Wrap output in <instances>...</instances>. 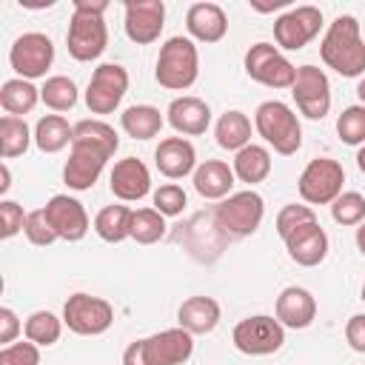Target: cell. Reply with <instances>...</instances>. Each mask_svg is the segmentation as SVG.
Here are the masks:
<instances>
[{
    "instance_id": "6da1fadb",
    "label": "cell",
    "mask_w": 365,
    "mask_h": 365,
    "mask_svg": "<svg viewBox=\"0 0 365 365\" xmlns=\"http://www.w3.org/2000/svg\"><path fill=\"white\" fill-rule=\"evenodd\" d=\"M319 57L328 68H334L342 77L365 74V40H362V29H359L356 17L339 14L328 26V31L319 43Z\"/></svg>"
},
{
    "instance_id": "7a4b0ae2",
    "label": "cell",
    "mask_w": 365,
    "mask_h": 365,
    "mask_svg": "<svg viewBox=\"0 0 365 365\" xmlns=\"http://www.w3.org/2000/svg\"><path fill=\"white\" fill-rule=\"evenodd\" d=\"M106 9H108L106 0H74L71 23L66 31V46L74 60L88 63L106 51L108 46V29L103 20Z\"/></svg>"
},
{
    "instance_id": "3957f363",
    "label": "cell",
    "mask_w": 365,
    "mask_h": 365,
    "mask_svg": "<svg viewBox=\"0 0 365 365\" xmlns=\"http://www.w3.org/2000/svg\"><path fill=\"white\" fill-rule=\"evenodd\" d=\"M191 354L194 334L185 328H165L145 339H134L123 354V365H182Z\"/></svg>"
},
{
    "instance_id": "277c9868",
    "label": "cell",
    "mask_w": 365,
    "mask_h": 365,
    "mask_svg": "<svg viewBox=\"0 0 365 365\" xmlns=\"http://www.w3.org/2000/svg\"><path fill=\"white\" fill-rule=\"evenodd\" d=\"M254 128L257 134L282 157H291L302 145V125L297 114L279 103V100H265L254 111Z\"/></svg>"
},
{
    "instance_id": "5b68a950",
    "label": "cell",
    "mask_w": 365,
    "mask_h": 365,
    "mask_svg": "<svg viewBox=\"0 0 365 365\" xmlns=\"http://www.w3.org/2000/svg\"><path fill=\"white\" fill-rule=\"evenodd\" d=\"M200 74V54L197 46L188 37H168L160 46V57H157V83L163 88L171 91H185L197 83Z\"/></svg>"
},
{
    "instance_id": "8992f818",
    "label": "cell",
    "mask_w": 365,
    "mask_h": 365,
    "mask_svg": "<svg viewBox=\"0 0 365 365\" xmlns=\"http://www.w3.org/2000/svg\"><path fill=\"white\" fill-rule=\"evenodd\" d=\"M265 217V200L257 191H237L228 194L225 200H220V205L214 208V222L220 231L231 234V237H248L259 228Z\"/></svg>"
},
{
    "instance_id": "52a82bcc",
    "label": "cell",
    "mask_w": 365,
    "mask_h": 365,
    "mask_svg": "<svg viewBox=\"0 0 365 365\" xmlns=\"http://www.w3.org/2000/svg\"><path fill=\"white\" fill-rule=\"evenodd\" d=\"M231 339H234V348L245 356H268V354L282 348L285 325L277 317H268V314L245 317L234 325Z\"/></svg>"
},
{
    "instance_id": "ba28073f",
    "label": "cell",
    "mask_w": 365,
    "mask_h": 365,
    "mask_svg": "<svg viewBox=\"0 0 365 365\" xmlns=\"http://www.w3.org/2000/svg\"><path fill=\"white\" fill-rule=\"evenodd\" d=\"M342 182H345L342 165L331 157H317L302 168L297 188L308 205H331L342 194Z\"/></svg>"
},
{
    "instance_id": "9c48e42d",
    "label": "cell",
    "mask_w": 365,
    "mask_h": 365,
    "mask_svg": "<svg viewBox=\"0 0 365 365\" xmlns=\"http://www.w3.org/2000/svg\"><path fill=\"white\" fill-rule=\"evenodd\" d=\"M63 322L68 325V331H74L80 336H100V334H106L111 328L114 308L103 297L71 294L66 299V305H63Z\"/></svg>"
},
{
    "instance_id": "30bf717a",
    "label": "cell",
    "mask_w": 365,
    "mask_h": 365,
    "mask_svg": "<svg viewBox=\"0 0 365 365\" xmlns=\"http://www.w3.org/2000/svg\"><path fill=\"white\" fill-rule=\"evenodd\" d=\"M245 74L268 88H291L297 80L294 63L271 43H254L245 51Z\"/></svg>"
},
{
    "instance_id": "8fae6325",
    "label": "cell",
    "mask_w": 365,
    "mask_h": 365,
    "mask_svg": "<svg viewBox=\"0 0 365 365\" xmlns=\"http://www.w3.org/2000/svg\"><path fill=\"white\" fill-rule=\"evenodd\" d=\"M9 63L23 80L46 77V71L54 63V43L40 31H26L11 43Z\"/></svg>"
},
{
    "instance_id": "7c38bea8",
    "label": "cell",
    "mask_w": 365,
    "mask_h": 365,
    "mask_svg": "<svg viewBox=\"0 0 365 365\" xmlns=\"http://www.w3.org/2000/svg\"><path fill=\"white\" fill-rule=\"evenodd\" d=\"M128 91V71L117 63H103L94 68L88 88H86V106L91 114H111Z\"/></svg>"
},
{
    "instance_id": "4fadbf2b",
    "label": "cell",
    "mask_w": 365,
    "mask_h": 365,
    "mask_svg": "<svg viewBox=\"0 0 365 365\" xmlns=\"http://www.w3.org/2000/svg\"><path fill=\"white\" fill-rule=\"evenodd\" d=\"M322 29V11L317 6H297L274 20V40L279 48L299 51L305 48Z\"/></svg>"
},
{
    "instance_id": "5bb4252c",
    "label": "cell",
    "mask_w": 365,
    "mask_h": 365,
    "mask_svg": "<svg viewBox=\"0 0 365 365\" xmlns=\"http://www.w3.org/2000/svg\"><path fill=\"white\" fill-rule=\"evenodd\" d=\"M291 94L297 100V108L308 120H322L331 111V83L322 68L317 66H299L297 80L291 86Z\"/></svg>"
},
{
    "instance_id": "9a60e30c",
    "label": "cell",
    "mask_w": 365,
    "mask_h": 365,
    "mask_svg": "<svg viewBox=\"0 0 365 365\" xmlns=\"http://www.w3.org/2000/svg\"><path fill=\"white\" fill-rule=\"evenodd\" d=\"M125 34L137 46H148L160 37L165 26V3L163 0H128L125 6Z\"/></svg>"
},
{
    "instance_id": "2e32d148",
    "label": "cell",
    "mask_w": 365,
    "mask_h": 365,
    "mask_svg": "<svg viewBox=\"0 0 365 365\" xmlns=\"http://www.w3.org/2000/svg\"><path fill=\"white\" fill-rule=\"evenodd\" d=\"M46 217H48L57 240L77 242L88 234V214H86L83 202L68 197V194H54L46 202Z\"/></svg>"
},
{
    "instance_id": "e0dca14e",
    "label": "cell",
    "mask_w": 365,
    "mask_h": 365,
    "mask_svg": "<svg viewBox=\"0 0 365 365\" xmlns=\"http://www.w3.org/2000/svg\"><path fill=\"white\" fill-rule=\"evenodd\" d=\"M282 242L288 248V257L302 268H314L328 257V234L317 220L294 228Z\"/></svg>"
},
{
    "instance_id": "ac0fdd59",
    "label": "cell",
    "mask_w": 365,
    "mask_h": 365,
    "mask_svg": "<svg viewBox=\"0 0 365 365\" xmlns=\"http://www.w3.org/2000/svg\"><path fill=\"white\" fill-rule=\"evenodd\" d=\"M108 185H111V194L123 202H134V200H143L151 188V174L145 168L143 160L137 157H125L120 163H114L111 168V177H108Z\"/></svg>"
},
{
    "instance_id": "d6986e66",
    "label": "cell",
    "mask_w": 365,
    "mask_h": 365,
    "mask_svg": "<svg viewBox=\"0 0 365 365\" xmlns=\"http://www.w3.org/2000/svg\"><path fill=\"white\" fill-rule=\"evenodd\" d=\"M154 165L163 177L168 180H182L185 174L197 171V151L185 137H165L160 140L157 151H154Z\"/></svg>"
},
{
    "instance_id": "ffe728a7",
    "label": "cell",
    "mask_w": 365,
    "mask_h": 365,
    "mask_svg": "<svg viewBox=\"0 0 365 365\" xmlns=\"http://www.w3.org/2000/svg\"><path fill=\"white\" fill-rule=\"evenodd\" d=\"M106 160H108V157H103V154L94 151V148L71 145V154H68V160H66V165H63V180H66V185L74 188V191H88V188L100 180V174H103V168H106Z\"/></svg>"
},
{
    "instance_id": "44dd1931",
    "label": "cell",
    "mask_w": 365,
    "mask_h": 365,
    "mask_svg": "<svg viewBox=\"0 0 365 365\" xmlns=\"http://www.w3.org/2000/svg\"><path fill=\"white\" fill-rule=\"evenodd\" d=\"M277 319L285 325V328H308L317 317V299L308 288H299V285H288L279 291L277 297Z\"/></svg>"
},
{
    "instance_id": "7402d4cb",
    "label": "cell",
    "mask_w": 365,
    "mask_h": 365,
    "mask_svg": "<svg viewBox=\"0 0 365 365\" xmlns=\"http://www.w3.org/2000/svg\"><path fill=\"white\" fill-rule=\"evenodd\" d=\"M185 29L200 43H220L228 31V17L217 3H194L185 11Z\"/></svg>"
},
{
    "instance_id": "603a6c76",
    "label": "cell",
    "mask_w": 365,
    "mask_h": 365,
    "mask_svg": "<svg viewBox=\"0 0 365 365\" xmlns=\"http://www.w3.org/2000/svg\"><path fill=\"white\" fill-rule=\"evenodd\" d=\"M165 114H168V123H171V128L177 134L197 137V134H205V128L211 125V108H208V103L200 100V97H191V94L171 100V106H168Z\"/></svg>"
},
{
    "instance_id": "cb8c5ba5",
    "label": "cell",
    "mask_w": 365,
    "mask_h": 365,
    "mask_svg": "<svg viewBox=\"0 0 365 365\" xmlns=\"http://www.w3.org/2000/svg\"><path fill=\"white\" fill-rule=\"evenodd\" d=\"M234 168L222 160H205L194 171V188L205 200H225L234 188Z\"/></svg>"
},
{
    "instance_id": "d4e9b609",
    "label": "cell",
    "mask_w": 365,
    "mask_h": 365,
    "mask_svg": "<svg viewBox=\"0 0 365 365\" xmlns=\"http://www.w3.org/2000/svg\"><path fill=\"white\" fill-rule=\"evenodd\" d=\"M177 322L188 334H211L220 322V302L214 297H188L177 311Z\"/></svg>"
},
{
    "instance_id": "484cf974",
    "label": "cell",
    "mask_w": 365,
    "mask_h": 365,
    "mask_svg": "<svg viewBox=\"0 0 365 365\" xmlns=\"http://www.w3.org/2000/svg\"><path fill=\"white\" fill-rule=\"evenodd\" d=\"M234 177L254 185V182H262L268 174H271V154L265 145H257V143H248L245 148H240L234 154Z\"/></svg>"
},
{
    "instance_id": "4316f807",
    "label": "cell",
    "mask_w": 365,
    "mask_h": 365,
    "mask_svg": "<svg viewBox=\"0 0 365 365\" xmlns=\"http://www.w3.org/2000/svg\"><path fill=\"white\" fill-rule=\"evenodd\" d=\"M71 140H74V125H68V120L60 114H46L34 125V143L46 154L63 151L66 145H71Z\"/></svg>"
},
{
    "instance_id": "83f0119b",
    "label": "cell",
    "mask_w": 365,
    "mask_h": 365,
    "mask_svg": "<svg viewBox=\"0 0 365 365\" xmlns=\"http://www.w3.org/2000/svg\"><path fill=\"white\" fill-rule=\"evenodd\" d=\"M71 145H86V148L100 151L103 157H111V154L117 151V145H120V137H117V131H114L108 123H103V120H80V123L74 125V140H71Z\"/></svg>"
},
{
    "instance_id": "f1b7e54d",
    "label": "cell",
    "mask_w": 365,
    "mask_h": 365,
    "mask_svg": "<svg viewBox=\"0 0 365 365\" xmlns=\"http://www.w3.org/2000/svg\"><path fill=\"white\" fill-rule=\"evenodd\" d=\"M120 125H123V131L128 134V137H134V140H151V137H157L160 134V128H163V114H160V108H154V106H128L123 114H120Z\"/></svg>"
},
{
    "instance_id": "f546056e",
    "label": "cell",
    "mask_w": 365,
    "mask_h": 365,
    "mask_svg": "<svg viewBox=\"0 0 365 365\" xmlns=\"http://www.w3.org/2000/svg\"><path fill=\"white\" fill-rule=\"evenodd\" d=\"M214 137H217V145L225 148V151H240L251 143V120L242 114V111H225L220 120H217V128H214Z\"/></svg>"
},
{
    "instance_id": "4dcf8cb0",
    "label": "cell",
    "mask_w": 365,
    "mask_h": 365,
    "mask_svg": "<svg viewBox=\"0 0 365 365\" xmlns=\"http://www.w3.org/2000/svg\"><path fill=\"white\" fill-rule=\"evenodd\" d=\"M131 208L128 205H106L94 217V231L106 242H123L131 237Z\"/></svg>"
},
{
    "instance_id": "1f68e13d",
    "label": "cell",
    "mask_w": 365,
    "mask_h": 365,
    "mask_svg": "<svg viewBox=\"0 0 365 365\" xmlns=\"http://www.w3.org/2000/svg\"><path fill=\"white\" fill-rule=\"evenodd\" d=\"M40 100V88L31 83V80H23V77H14V80H6L3 88H0V106L6 108V114L11 117H20V114H29Z\"/></svg>"
},
{
    "instance_id": "d6a6232c",
    "label": "cell",
    "mask_w": 365,
    "mask_h": 365,
    "mask_svg": "<svg viewBox=\"0 0 365 365\" xmlns=\"http://www.w3.org/2000/svg\"><path fill=\"white\" fill-rule=\"evenodd\" d=\"M29 143H31V131H29L26 120L6 114L0 120V154H3V160H11V157L26 154Z\"/></svg>"
},
{
    "instance_id": "836d02e7",
    "label": "cell",
    "mask_w": 365,
    "mask_h": 365,
    "mask_svg": "<svg viewBox=\"0 0 365 365\" xmlns=\"http://www.w3.org/2000/svg\"><path fill=\"white\" fill-rule=\"evenodd\" d=\"M165 234V217L157 208H137L131 214V240L140 245H154Z\"/></svg>"
},
{
    "instance_id": "e575fe53",
    "label": "cell",
    "mask_w": 365,
    "mask_h": 365,
    "mask_svg": "<svg viewBox=\"0 0 365 365\" xmlns=\"http://www.w3.org/2000/svg\"><path fill=\"white\" fill-rule=\"evenodd\" d=\"M23 331H26V339H29V342H34V345H40V348H48V345H54V342L60 339V334H63V319H57L51 311H34V314L26 319Z\"/></svg>"
},
{
    "instance_id": "d590c367",
    "label": "cell",
    "mask_w": 365,
    "mask_h": 365,
    "mask_svg": "<svg viewBox=\"0 0 365 365\" xmlns=\"http://www.w3.org/2000/svg\"><path fill=\"white\" fill-rule=\"evenodd\" d=\"M40 100L51 108V111H68L77 106V86L71 77H63V74H54L43 83L40 88Z\"/></svg>"
},
{
    "instance_id": "8d00e7d4",
    "label": "cell",
    "mask_w": 365,
    "mask_h": 365,
    "mask_svg": "<svg viewBox=\"0 0 365 365\" xmlns=\"http://www.w3.org/2000/svg\"><path fill=\"white\" fill-rule=\"evenodd\" d=\"M331 217L339 225H362L365 222V197L359 191H342L331 202Z\"/></svg>"
},
{
    "instance_id": "74e56055",
    "label": "cell",
    "mask_w": 365,
    "mask_h": 365,
    "mask_svg": "<svg viewBox=\"0 0 365 365\" xmlns=\"http://www.w3.org/2000/svg\"><path fill=\"white\" fill-rule=\"evenodd\" d=\"M336 134L348 145H365V106H348L336 117Z\"/></svg>"
},
{
    "instance_id": "f35d334b",
    "label": "cell",
    "mask_w": 365,
    "mask_h": 365,
    "mask_svg": "<svg viewBox=\"0 0 365 365\" xmlns=\"http://www.w3.org/2000/svg\"><path fill=\"white\" fill-rule=\"evenodd\" d=\"M314 220H317V214H314L311 205H302V202L282 205L279 214H277V234L285 240L294 228H299V225H305V222H314Z\"/></svg>"
},
{
    "instance_id": "ab89813d",
    "label": "cell",
    "mask_w": 365,
    "mask_h": 365,
    "mask_svg": "<svg viewBox=\"0 0 365 365\" xmlns=\"http://www.w3.org/2000/svg\"><path fill=\"white\" fill-rule=\"evenodd\" d=\"M185 202H188V197H185V191H182L177 182H165V185H160V188L154 191V208H157L163 217H177V214H182Z\"/></svg>"
},
{
    "instance_id": "60d3db41",
    "label": "cell",
    "mask_w": 365,
    "mask_h": 365,
    "mask_svg": "<svg viewBox=\"0 0 365 365\" xmlns=\"http://www.w3.org/2000/svg\"><path fill=\"white\" fill-rule=\"evenodd\" d=\"M23 231H26V237H29L31 245H51V242L57 240V234H54V228H51V222H48V217H46V208L29 211Z\"/></svg>"
},
{
    "instance_id": "b9f144b4",
    "label": "cell",
    "mask_w": 365,
    "mask_h": 365,
    "mask_svg": "<svg viewBox=\"0 0 365 365\" xmlns=\"http://www.w3.org/2000/svg\"><path fill=\"white\" fill-rule=\"evenodd\" d=\"M0 365H40V345L34 342H11L0 348Z\"/></svg>"
},
{
    "instance_id": "7bdbcfd3",
    "label": "cell",
    "mask_w": 365,
    "mask_h": 365,
    "mask_svg": "<svg viewBox=\"0 0 365 365\" xmlns=\"http://www.w3.org/2000/svg\"><path fill=\"white\" fill-rule=\"evenodd\" d=\"M26 211H23V205H17L14 200H3L0 202V237L3 240H11L17 231H23L26 228Z\"/></svg>"
},
{
    "instance_id": "ee69618b",
    "label": "cell",
    "mask_w": 365,
    "mask_h": 365,
    "mask_svg": "<svg viewBox=\"0 0 365 365\" xmlns=\"http://www.w3.org/2000/svg\"><path fill=\"white\" fill-rule=\"evenodd\" d=\"M345 339L356 354H365V314H354L345 322Z\"/></svg>"
},
{
    "instance_id": "f6af8a7d",
    "label": "cell",
    "mask_w": 365,
    "mask_h": 365,
    "mask_svg": "<svg viewBox=\"0 0 365 365\" xmlns=\"http://www.w3.org/2000/svg\"><path fill=\"white\" fill-rule=\"evenodd\" d=\"M20 334V319L11 308H0V345H11L14 336Z\"/></svg>"
},
{
    "instance_id": "bcb514c9",
    "label": "cell",
    "mask_w": 365,
    "mask_h": 365,
    "mask_svg": "<svg viewBox=\"0 0 365 365\" xmlns=\"http://www.w3.org/2000/svg\"><path fill=\"white\" fill-rule=\"evenodd\" d=\"M356 248L362 251V257H365V222L362 225H356Z\"/></svg>"
},
{
    "instance_id": "7dc6e473",
    "label": "cell",
    "mask_w": 365,
    "mask_h": 365,
    "mask_svg": "<svg viewBox=\"0 0 365 365\" xmlns=\"http://www.w3.org/2000/svg\"><path fill=\"white\" fill-rule=\"evenodd\" d=\"M9 188H11V174H9V165H6V163H3V182H0V191H3V194H6V191H9Z\"/></svg>"
},
{
    "instance_id": "c3c4849f",
    "label": "cell",
    "mask_w": 365,
    "mask_h": 365,
    "mask_svg": "<svg viewBox=\"0 0 365 365\" xmlns=\"http://www.w3.org/2000/svg\"><path fill=\"white\" fill-rule=\"evenodd\" d=\"M356 165H359V171L365 174V145H359V151H356Z\"/></svg>"
},
{
    "instance_id": "681fc988",
    "label": "cell",
    "mask_w": 365,
    "mask_h": 365,
    "mask_svg": "<svg viewBox=\"0 0 365 365\" xmlns=\"http://www.w3.org/2000/svg\"><path fill=\"white\" fill-rule=\"evenodd\" d=\"M356 97H359V106H365V77H362L359 86H356Z\"/></svg>"
},
{
    "instance_id": "f907efd6",
    "label": "cell",
    "mask_w": 365,
    "mask_h": 365,
    "mask_svg": "<svg viewBox=\"0 0 365 365\" xmlns=\"http://www.w3.org/2000/svg\"><path fill=\"white\" fill-rule=\"evenodd\" d=\"M362 299H365V282H362Z\"/></svg>"
}]
</instances>
